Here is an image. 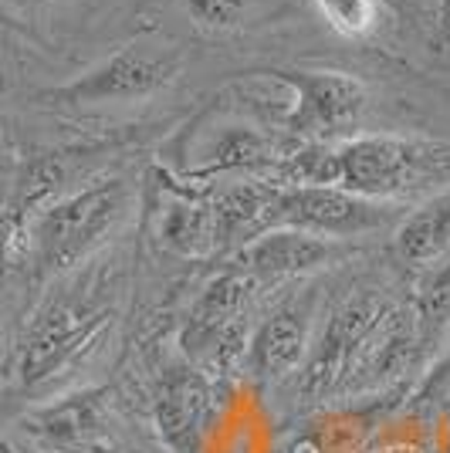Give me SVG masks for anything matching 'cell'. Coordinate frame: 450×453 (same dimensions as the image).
Segmentation results:
<instances>
[{"mask_svg":"<svg viewBox=\"0 0 450 453\" xmlns=\"http://www.w3.org/2000/svg\"><path fill=\"white\" fill-rule=\"evenodd\" d=\"M112 325V308L78 295L48 298L24 325L11 372L24 393H48L98 349Z\"/></svg>","mask_w":450,"mask_h":453,"instance_id":"obj_2","label":"cell"},{"mask_svg":"<svg viewBox=\"0 0 450 453\" xmlns=\"http://www.w3.org/2000/svg\"><path fill=\"white\" fill-rule=\"evenodd\" d=\"M440 48H444V44H450V0H440Z\"/></svg>","mask_w":450,"mask_h":453,"instance_id":"obj_22","label":"cell"},{"mask_svg":"<svg viewBox=\"0 0 450 453\" xmlns=\"http://www.w3.org/2000/svg\"><path fill=\"white\" fill-rule=\"evenodd\" d=\"M268 78L288 85L291 105L282 115V129L301 142H342L353 139L362 119L369 92L359 78L345 72H301V68H271Z\"/></svg>","mask_w":450,"mask_h":453,"instance_id":"obj_6","label":"cell"},{"mask_svg":"<svg viewBox=\"0 0 450 453\" xmlns=\"http://www.w3.org/2000/svg\"><path fill=\"white\" fill-rule=\"evenodd\" d=\"M393 220L390 203H376L338 187H278L275 226L305 230L325 241L359 237Z\"/></svg>","mask_w":450,"mask_h":453,"instance_id":"obj_8","label":"cell"},{"mask_svg":"<svg viewBox=\"0 0 450 453\" xmlns=\"http://www.w3.org/2000/svg\"><path fill=\"white\" fill-rule=\"evenodd\" d=\"M237 261L251 278H299L332 261V241L291 226H275L241 247Z\"/></svg>","mask_w":450,"mask_h":453,"instance_id":"obj_13","label":"cell"},{"mask_svg":"<svg viewBox=\"0 0 450 453\" xmlns=\"http://www.w3.org/2000/svg\"><path fill=\"white\" fill-rule=\"evenodd\" d=\"M183 58L173 48H159V44H126L122 51L98 61L95 68L81 72L75 81L48 88L44 98L55 105H72V109H85V105H119V102H136L156 95L167 88L173 78L180 75Z\"/></svg>","mask_w":450,"mask_h":453,"instance_id":"obj_7","label":"cell"},{"mask_svg":"<svg viewBox=\"0 0 450 453\" xmlns=\"http://www.w3.org/2000/svg\"><path fill=\"white\" fill-rule=\"evenodd\" d=\"M129 210V183L119 176L92 180L41 213L31 234V265L41 278L85 261Z\"/></svg>","mask_w":450,"mask_h":453,"instance_id":"obj_3","label":"cell"},{"mask_svg":"<svg viewBox=\"0 0 450 453\" xmlns=\"http://www.w3.org/2000/svg\"><path fill=\"white\" fill-rule=\"evenodd\" d=\"M275 200H278V183L261 176H247L210 193L217 217V247L237 254L254 237L275 230Z\"/></svg>","mask_w":450,"mask_h":453,"instance_id":"obj_12","label":"cell"},{"mask_svg":"<svg viewBox=\"0 0 450 453\" xmlns=\"http://www.w3.org/2000/svg\"><path fill=\"white\" fill-rule=\"evenodd\" d=\"M41 0H0V18H11V14H18V11H27V7H35Z\"/></svg>","mask_w":450,"mask_h":453,"instance_id":"obj_21","label":"cell"},{"mask_svg":"<svg viewBox=\"0 0 450 453\" xmlns=\"http://www.w3.org/2000/svg\"><path fill=\"white\" fill-rule=\"evenodd\" d=\"M332 187L376 203L431 200L450 189V142L353 135L332 146Z\"/></svg>","mask_w":450,"mask_h":453,"instance_id":"obj_1","label":"cell"},{"mask_svg":"<svg viewBox=\"0 0 450 453\" xmlns=\"http://www.w3.org/2000/svg\"><path fill=\"white\" fill-rule=\"evenodd\" d=\"M217 413V382L193 365H169L156 379L152 416L173 453H204L206 430Z\"/></svg>","mask_w":450,"mask_h":453,"instance_id":"obj_10","label":"cell"},{"mask_svg":"<svg viewBox=\"0 0 450 453\" xmlns=\"http://www.w3.org/2000/svg\"><path fill=\"white\" fill-rule=\"evenodd\" d=\"M247 302H251L247 274H221L206 284L180 335L187 365L213 382L234 376L241 365H247L251 352Z\"/></svg>","mask_w":450,"mask_h":453,"instance_id":"obj_4","label":"cell"},{"mask_svg":"<svg viewBox=\"0 0 450 453\" xmlns=\"http://www.w3.org/2000/svg\"><path fill=\"white\" fill-rule=\"evenodd\" d=\"M416 345L423 342H437L450 325V265L433 271L423 295H420V308H416Z\"/></svg>","mask_w":450,"mask_h":453,"instance_id":"obj_18","label":"cell"},{"mask_svg":"<svg viewBox=\"0 0 450 453\" xmlns=\"http://www.w3.org/2000/svg\"><path fill=\"white\" fill-rule=\"evenodd\" d=\"M332 31L345 38H366L379 24V0H312Z\"/></svg>","mask_w":450,"mask_h":453,"instance_id":"obj_19","label":"cell"},{"mask_svg":"<svg viewBox=\"0 0 450 453\" xmlns=\"http://www.w3.org/2000/svg\"><path fill=\"white\" fill-rule=\"evenodd\" d=\"M308 356V321L299 308H282L268 315L261 328L251 335L247 365L261 379H282L295 372Z\"/></svg>","mask_w":450,"mask_h":453,"instance_id":"obj_15","label":"cell"},{"mask_svg":"<svg viewBox=\"0 0 450 453\" xmlns=\"http://www.w3.org/2000/svg\"><path fill=\"white\" fill-rule=\"evenodd\" d=\"M450 250V189L423 200L396 226V254L410 267H431Z\"/></svg>","mask_w":450,"mask_h":453,"instance_id":"obj_17","label":"cell"},{"mask_svg":"<svg viewBox=\"0 0 450 453\" xmlns=\"http://www.w3.org/2000/svg\"><path fill=\"white\" fill-rule=\"evenodd\" d=\"M383 308H386V302H379L373 295L369 298H356V302H349L345 308H338L336 319L329 321V328L322 335L319 349L312 352V359L305 362L301 396L305 399L338 396L345 365L353 359L359 339L369 332V325L379 319Z\"/></svg>","mask_w":450,"mask_h":453,"instance_id":"obj_11","label":"cell"},{"mask_svg":"<svg viewBox=\"0 0 450 453\" xmlns=\"http://www.w3.org/2000/svg\"><path fill=\"white\" fill-rule=\"evenodd\" d=\"M156 237L167 250L180 254V257H210L213 250H221L217 247V217H213L210 196L176 193L159 213Z\"/></svg>","mask_w":450,"mask_h":453,"instance_id":"obj_16","label":"cell"},{"mask_svg":"<svg viewBox=\"0 0 450 453\" xmlns=\"http://www.w3.org/2000/svg\"><path fill=\"white\" fill-rule=\"evenodd\" d=\"M89 150H51L31 156L20 173L14 176V187L0 207V265L24 267L31 265V234L41 213L55 207L61 196H68L81 180V163L89 159Z\"/></svg>","mask_w":450,"mask_h":453,"instance_id":"obj_5","label":"cell"},{"mask_svg":"<svg viewBox=\"0 0 450 453\" xmlns=\"http://www.w3.org/2000/svg\"><path fill=\"white\" fill-rule=\"evenodd\" d=\"M288 150H278L264 133L254 126L234 122L224 126L221 133L210 139L204 163L197 166V176H224V173H251L261 180H275L278 166L284 163Z\"/></svg>","mask_w":450,"mask_h":453,"instance_id":"obj_14","label":"cell"},{"mask_svg":"<svg viewBox=\"0 0 450 453\" xmlns=\"http://www.w3.org/2000/svg\"><path fill=\"white\" fill-rule=\"evenodd\" d=\"M247 0H183L187 18L204 31H230L244 18Z\"/></svg>","mask_w":450,"mask_h":453,"instance_id":"obj_20","label":"cell"},{"mask_svg":"<svg viewBox=\"0 0 450 453\" xmlns=\"http://www.w3.org/2000/svg\"><path fill=\"white\" fill-rule=\"evenodd\" d=\"M109 389H78L51 399L27 416V434L61 453H115V419Z\"/></svg>","mask_w":450,"mask_h":453,"instance_id":"obj_9","label":"cell"}]
</instances>
